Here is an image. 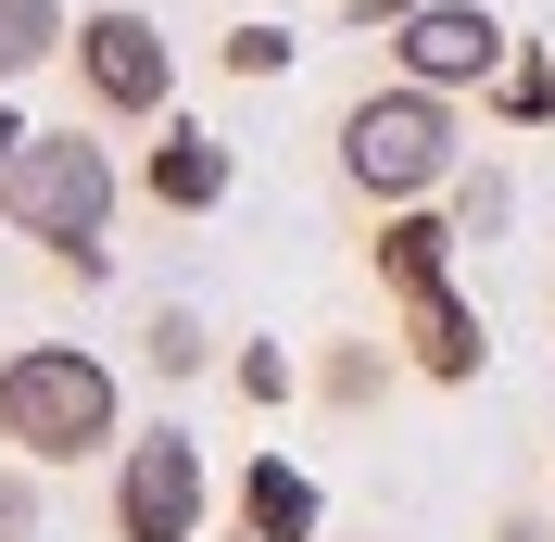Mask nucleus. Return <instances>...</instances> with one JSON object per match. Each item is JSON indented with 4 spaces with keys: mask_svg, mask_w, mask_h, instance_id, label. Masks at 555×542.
<instances>
[{
    "mask_svg": "<svg viewBox=\"0 0 555 542\" xmlns=\"http://www.w3.org/2000/svg\"><path fill=\"white\" fill-rule=\"evenodd\" d=\"M114 203H127L114 139L26 127V139H13V165H0V228L38 240V266H51V278H114Z\"/></svg>",
    "mask_w": 555,
    "mask_h": 542,
    "instance_id": "nucleus-1",
    "label": "nucleus"
},
{
    "mask_svg": "<svg viewBox=\"0 0 555 542\" xmlns=\"http://www.w3.org/2000/svg\"><path fill=\"white\" fill-rule=\"evenodd\" d=\"M0 441H13L26 467H89V454L127 441V391H114L102 353L26 340V353H0Z\"/></svg>",
    "mask_w": 555,
    "mask_h": 542,
    "instance_id": "nucleus-2",
    "label": "nucleus"
},
{
    "mask_svg": "<svg viewBox=\"0 0 555 542\" xmlns=\"http://www.w3.org/2000/svg\"><path fill=\"white\" fill-rule=\"evenodd\" d=\"M328 165H341L353 203H442L454 190V102L442 89H416V76H391V89H366V102H341V127H328Z\"/></svg>",
    "mask_w": 555,
    "mask_h": 542,
    "instance_id": "nucleus-3",
    "label": "nucleus"
},
{
    "mask_svg": "<svg viewBox=\"0 0 555 542\" xmlns=\"http://www.w3.org/2000/svg\"><path fill=\"white\" fill-rule=\"evenodd\" d=\"M76 102L102 114V127H152L177 89V38L152 26V13H127V0H102V13H76Z\"/></svg>",
    "mask_w": 555,
    "mask_h": 542,
    "instance_id": "nucleus-4",
    "label": "nucleus"
},
{
    "mask_svg": "<svg viewBox=\"0 0 555 542\" xmlns=\"http://www.w3.org/2000/svg\"><path fill=\"white\" fill-rule=\"evenodd\" d=\"M203 505H215V479L177 416L114 441V542H203Z\"/></svg>",
    "mask_w": 555,
    "mask_h": 542,
    "instance_id": "nucleus-5",
    "label": "nucleus"
},
{
    "mask_svg": "<svg viewBox=\"0 0 555 542\" xmlns=\"http://www.w3.org/2000/svg\"><path fill=\"white\" fill-rule=\"evenodd\" d=\"M379 38H391V76L442 89V102H467V89L492 102V76H505V51H518V38L492 26L480 0H404V13H391Z\"/></svg>",
    "mask_w": 555,
    "mask_h": 542,
    "instance_id": "nucleus-6",
    "label": "nucleus"
},
{
    "mask_svg": "<svg viewBox=\"0 0 555 542\" xmlns=\"http://www.w3.org/2000/svg\"><path fill=\"white\" fill-rule=\"evenodd\" d=\"M139 190H152L165 215H215L228 190H241V165H228V139H215V127H190V114H177V127L139 152Z\"/></svg>",
    "mask_w": 555,
    "mask_h": 542,
    "instance_id": "nucleus-7",
    "label": "nucleus"
},
{
    "mask_svg": "<svg viewBox=\"0 0 555 542\" xmlns=\"http://www.w3.org/2000/svg\"><path fill=\"white\" fill-rule=\"evenodd\" d=\"M480 353H492V340H480V304H467L454 278L404 304V366H416V378H442V391H467V378H480Z\"/></svg>",
    "mask_w": 555,
    "mask_h": 542,
    "instance_id": "nucleus-8",
    "label": "nucleus"
},
{
    "mask_svg": "<svg viewBox=\"0 0 555 542\" xmlns=\"http://www.w3.org/2000/svg\"><path fill=\"white\" fill-rule=\"evenodd\" d=\"M366 266H379V291H391V304L442 291V278H454V215H429V203H391V215H379V240H366Z\"/></svg>",
    "mask_w": 555,
    "mask_h": 542,
    "instance_id": "nucleus-9",
    "label": "nucleus"
},
{
    "mask_svg": "<svg viewBox=\"0 0 555 542\" xmlns=\"http://www.w3.org/2000/svg\"><path fill=\"white\" fill-rule=\"evenodd\" d=\"M391 378H404V353H391V340H328V353L304 366V391H315L328 416H366V404H391Z\"/></svg>",
    "mask_w": 555,
    "mask_h": 542,
    "instance_id": "nucleus-10",
    "label": "nucleus"
},
{
    "mask_svg": "<svg viewBox=\"0 0 555 542\" xmlns=\"http://www.w3.org/2000/svg\"><path fill=\"white\" fill-rule=\"evenodd\" d=\"M241 530L253 542H315V479L278 467V454H253L241 467Z\"/></svg>",
    "mask_w": 555,
    "mask_h": 542,
    "instance_id": "nucleus-11",
    "label": "nucleus"
},
{
    "mask_svg": "<svg viewBox=\"0 0 555 542\" xmlns=\"http://www.w3.org/2000/svg\"><path fill=\"white\" fill-rule=\"evenodd\" d=\"M64 38H76V13H64V0H0V89H13V76H38Z\"/></svg>",
    "mask_w": 555,
    "mask_h": 542,
    "instance_id": "nucleus-12",
    "label": "nucleus"
},
{
    "mask_svg": "<svg viewBox=\"0 0 555 542\" xmlns=\"http://www.w3.org/2000/svg\"><path fill=\"white\" fill-rule=\"evenodd\" d=\"M139 366L165 378V391H190V378L215 366V328H203V315H190V304H165V315H152V328H139Z\"/></svg>",
    "mask_w": 555,
    "mask_h": 542,
    "instance_id": "nucleus-13",
    "label": "nucleus"
},
{
    "mask_svg": "<svg viewBox=\"0 0 555 542\" xmlns=\"http://www.w3.org/2000/svg\"><path fill=\"white\" fill-rule=\"evenodd\" d=\"M492 114H505V127H555V64L530 51V38L505 51V76H492Z\"/></svg>",
    "mask_w": 555,
    "mask_h": 542,
    "instance_id": "nucleus-14",
    "label": "nucleus"
},
{
    "mask_svg": "<svg viewBox=\"0 0 555 542\" xmlns=\"http://www.w3.org/2000/svg\"><path fill=\"white\" fill-rule=\"evenodd\" d=\"M442 215H454V240H492V228H505V177H467V165H454V190H442Z\"/></svg>",
    "mask_w": 555,
    "mask_h": 542,
    "instance_id": "nucleus-15",
    "label": "nucleus"
},
{
    "mask_svg": "<svg viewBox=\"0 0 555 542\" xmlns=\"http://www.w3.org/2000/svg\"><path fill=\"white\" fill-rule=\"evenodd\" d=\"M0 542H38V467L0 454Z\"/></svg>",
    "mask_w": 555,
    "mask_h": 542,
    "instance_id": "nucleus-16",
    "label": "nucleus"
},
{
    "mask_svg": "<svg viewBox=\"0 0 555 542\" xmlns=\"http://www.w3.org/2000/svg\"><path fill=\"white\" fill-rule=\"evenodd\" d=\"M228 76H291V26H228Z\"/></svg>",
    "mask_w": 555,
    "mask_h": 542,
    "instance_id": "nucleus-17",
    "label": "nucleus"
},
{
    "mask_svg": "<svg viewBox=\"0 0 555 542\" xmlns=\"http://www.w3.org/2000/svg\"><path fill=\"white\" fill-rule=\"evenodd\" d=\"M228 378H241L253 404H278V391H291V353H278V340H253V353H228Z\"/></svg>",
    "mask_w": 555,
    "mask_h": 542,
    "instance_id": "nucleus-18",
    "label": "nucleus"
},
{
    "mask_svg": "<svg viewBox=\"0 0 555 542\" xmlns=\"http://www.w3.org/2000/svg\"><path fill=\"white\" fill-rule=\"evenodd\" d=\"M492 542H555V517H543V505H505V517H492Z\"/></svg>",
    "mask_w": 555,
    "mask_h": 542,
    "instance_id": "nucleus-19",
    "label": "nucleus"
},
{
    "mask_svg": "<svg viewBox=\"0 0 555 542\" xmlns=\"http://www.w3.org/2000/svg\"><path fill=\"white\" fill-rule=\"evenodd\" d=\"M13 139H26V127H13V114H0V165H13Z\"/></svg>",
    "mask_w": 555,
    "mask_h": 542,
    "instance_id": "nucleus-20",
    "label": "nucleus"
}]
</instances>
